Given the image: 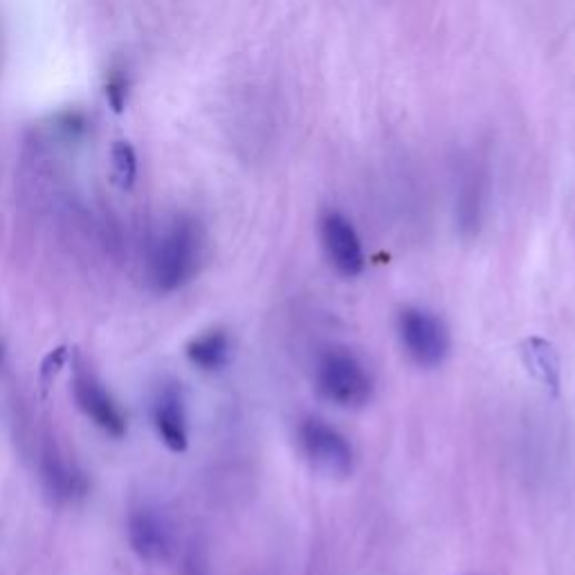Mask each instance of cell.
<instances>
[{
    "instance_id": "1",
    "label": "cell",
    "mask_w": 575,
    "mask_h": 575,
    "mask_svg": "<svg viewBox=\"0 0 575 575\" xmlns=\"http://www.w3.org/2000/svg\"><path fill=\"white\" fill-rule=\"evenodd\" d=\"M205 230L194 216H178L169 223L149 254V284L160 295L185 288L203 268Z\"/></svg>"
},
{
    "instance_id": "17",
    "label": "cell",
    "mask_w": 575,
    "mask_h": 575,
    "mask_svg": "<svg viewBox=\"0 0 575 575\" xmlns=\"http://www.w3.org/2000/svg\"><path fill=\"white\" fill-rule=\"evenodd\" d=\"M3 362H5V346L0 342V367H3Z\"/></svg>"
},
{
    "instance_id": "9",
    "label": "cell",
    "mask_w": 575,
    "mask_h": 575,
    "mask_svg": "<svg viewBox=\"0 0 575 575\" xmlns=\"http://www.w3.org/2000/svg\"><path fill=\"white\" fill-rule=\"evenodd\" d=\"M153 425L160 441L171 452L182 454L189 447V427H187V409L185 396L178 385H162L153 400Z\"/></svg>"
},
{
    "instance_id": "10",
    "label": "cell",
    "mask_w": 575,
    "mask_h": 575,
    "mask_svg": "<svg viewBox=\"0 0 575 575\" xmlns=\"http://www.w3.org/2000/svg\"><path fill=\"white\" fill-rule=\"evenodd\" d=\"M41 481L57 504H75L88 495L90 488L86 472L70 463L54 447H48L41 454Z\"/></svg>"
},
{
    "instance_id": "8",
    "label": "cell",
    "mask_w": 575,
    "mask_h": 575,
    "mask_svg": "<svg viewBox=\"0 0 575 575\" xmlns=\"http://www.w3.org/2000/svg\"><path fill=\"white\" fill-rule=\"evenodd\" d=\"M126 533L133 553L142 562L162 564L171 558L173 553V533L164 515L155 508L140 506L133 508L126 522Z\"/></svg>"
},
{
    "instance_id": "4",
    "label": "cell",
    "mask_w": 575,
    "mask_h": 575,
    "mask_svg": "<svg viewBox=\"0 0 575 575\" xmlns=\"http://www.w3.org/2000/svg\"><path fill=\"white\" fill-rule=\"evenodd\" d=\"M297 443L306 461L328 477H349L355 465V450L342 430L324 418L304 416L297 425Z\"/></svg>"
},
{
    "instance_id": "5",
    "label": "cell",
    "mask_w": 575,
    "mask_h": 575,
    "mask_svg": "<svg viewBox=\"0 0 575 575\" xmlns=\"http://www.w3.org/2000/svg\"><path fill=\"white\" fill-rule=\"evenodd\" d=\"M319 241L328 263L340 277L355 279L367 268L360 234L340 209H324L319 214Z\"/></svg>"
},
{
    "instance_id": "6",
    "label": "cell",
    "mask_w": 575,
    "mask_h": 575,
    "mask_svg": "<svg viewBox=\"0 0 575 575\" xmlns=\"http://www.w3.org/2000/svg\"><path fill=\"white\" fill-rule=\"evenodd\" d=\"M488 169L479 158H465L456 176L454 221L463 239L479 236L488 212Z\"/></svg>"
},
{
    "instance_id": "13",
    "label": "cell",
    "mask_w": 575,
    "mask_h": 575,
    "mask_svg": "<svg viewBox=\"0 0 575 575\" xmlns=\"http://www.w3.org/2000/svg\"><path fill=\"white\" fill-rule=\"evenodd\" d=\"M111 160L115 182L129 191L135 185V178H138V155H135L131 142L117 140L111 149Z\"/></svg>"
},
{
    "instance_id": "3",
    "label": "cell",
    "mask_w": 575,
    "mask_h": 575,
    "mask_svg": "<svg viewBox=\"0 0 575 575\" xmlns=\"http://www.w3.org/2000/svg\"><path fill=\"white\" fill-rule=\"evenodd\" d=\"M398 340L421 369H436L450 358L452 335L445 319L423 306H405L396 317Z\"/></svg>"
},
{
    "instance_id": "12",
    "label": "cell",
    "mask_w": 575,
    "mask_h": 575,
    "mask_svg": "<svg viewBox=\"0 0 575 575\" xmlns=\"http://www.w3.org/2000/svg\"><path fill=\"white\" fill-rule=\"evenodd\" d=\"M232 337L225 328H212L196 335L194 340L187 344V360L194 364L196 369L214 373L225 369L232 360Z\"/></svg>"
},
{
    "instance_id": "16",
    "label": "cell",
    "mask_w": 575,
    "mask_h": 575,
    "mask_svg": "<svg viewBox=\"0 0 575 575\" xmlns=\"http://www.w3.org/2000/svg\"><path fill=\"white\" fill-rule=\"evenodd\" d=\"M187 575H205L203 562H200L198 558H189V562H187Z\"/></svg>"
},
{
    "instance_id": "14",
    "label": "cell",
    "mask_w": 575,
    "mask_h": 575,
    "mask_svg": "<svg viewBox=\"0 0 575 575\" xmlns=\"http://www.w3.org/2000/svg\"><path fill=\"white\" fill-rule=\"evenodd\" d=\"M104 93L108 104H111L113 111L120 115L124 113L126 102H129V75L122 68H113L106 75V84H104Z\"/></svg>"
},
{
    "instance_id": "2",
    "label": "cell",
    "mask_w": 575,
    "mask_h": 575,
    "mask_svg": "<svg viewBox=\"0 0 575 575\" xmlns=\"http://www.w3.org/2000/svg\"><path fill=\"white\" fill-rule=\"evenodd\" d=\"M313 380L326 403L342 409H362L371 403L376 382L358 353L349 346H326L317 353Z\"/></svg>"
},
{
    "instance_id": "15",
    "label": "cell",
    "mask_w": 575,
    "mask_h": 575,
    "mask_svg": "<svg viewBox=\"0 0 575 575\" xmlns=\"http://www.w3.org/2000/svg\"><path fill=\"white\" fill-rule=\"evenodd\" d=\"M63 360H66V349H57V351H52L50 355H48V360L43 362V376L45 373H57L59 371V367L63 364Z\"/></svg>"
},
{
    "instance_id": "11",
    "label": "cell",
    "mask_w": 575,
    "mask_h": 575,
    "mask_svg": "<svg viewBox=\"0 0 575 575\" xmlns=\"http://www.w3.org/2000/svg\"><path fill=\"white\" fill-rule=\"evenodd\" d=\"M524 369L531 373L535 382L549 391L551 396H558L562 389V360L555 344L544 340V337H526L519 346Z\"/></svg>"
},
{
    "instance_id": "7",
    "label": "cell",
    "mask_w": 575,
    "mask_h": 575,
    "mask_svg": "<svg viewBox=\"0 0 575 575\" xmlns=\"http://www.w3.org/2000/svg\"><path fill=\"white\" fill-rule=\"evenodd\" d=\"M72 394H75L77 407L93 421L99 430L113 438L126 436V418L122 409L117 407L113 396L108 394L93 371L86 367L75 369L72 378Z\"/></svg>"
}]
</instances>
